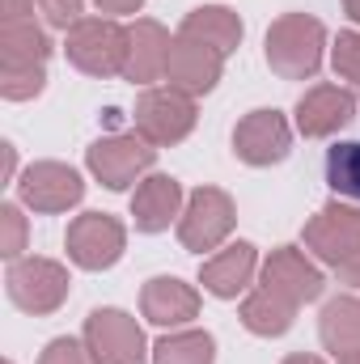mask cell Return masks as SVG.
I'll return each instance as SVG.
<instances>
[{
    "mask_svg": "<svg viewBox=\"0 0 360 364\" xmlns=\"http://www.w3.org/2000/svg\"><path fill=\"white\" fill-rule=\"evenodd\" d=\"M64 246H68V259H73L77 267H85V272H106V267H115V263L123 259V250H127V229H123L115 216H106V212H81V216L68 225Z\"/></svg>",
    "mask_w": 360,
    "mask_h": 364,
    "instance_id": "9",
    "label": "cell"
},
{
    "mask_svg": "<svg viewBox=\"0 0 360 364\" xmlns=\"http://www.w3.org/2000/svg\"><path fill=\"white\" fill-rule=\"evenodd\" d=\"M263 288L288 296L292 305H305V301H318V296H322L327 279H322V272L305 259V250L280 246V250H271V259L263 263Z\"/></svg>",
    "mask_w": 360,
    "mask_h": 364,
    "instance_id": "16",
    "label": "cell"
},
{
    "mask_svg": "<svg viewBox=\"0 0 360 364\" xmlns=\"http://www.w3.org/2000/svg\"><path fill=\"white\" fill-rule=\"evenodd\" d=\"M335 275H339V284H348V288H356V292H360V255H352L348 263H339Z\"/></svg>",
    "mask_w": 360,
    "mask_h": 364,
    "instance_id": "31",
    "label": "cell"
},
{
    "mask_svg": "<svg viewBox=\"0 0 360 364\" xmlns=\"http://www.w3.org/2000/svg\"><path fill=\"white\" fill-rule=\"evenodd\" d=\"M339 364H360V348H352V352H344V356H335Z\"/></svg>",
    "mask_w": 360,
    "mask_h": 364,
    "instance_id": "35",
    "label": "cell"
},
{
    "mask_svg": "<svg viewBox=\"0 0 360 364\" xmlns=\"http://www.w3.org/2000/svg\"><path fill=\"white\" fill-rule=\"evenodd\" d=\"M34 17V0H0V21H26Z\"/></svg>",
    "mask_w": 360,
    "mask_h": 364,
    "instance_id": "29",
    "label": "cell"
},
{
    "mask_svg": "<svg viewBox=\"0 0 360 364\" xmlns=\"http://www.w3.org/2000/svg\"><path fill=\"white\" fill-rule=\"evenodd\" d=\"M305 255H314L327 267L348 263L352 255H360V203L348 199H331L318 216L305 220Z\"/></svg>",
    "mask_w": 360,
    "mask_h": 364,
    "instance_id": "6",
    "label": "cell"
},
{
    "mask_svg": "<svg viewBox=\"0 0 360 364\" xmlns=\"http://www.w3.org/2000/svg\"><path fill=\"white\" fill-rule=\"evenodd\" d=\"M47 55L51 38L34 17L0 21V93L9 102L38 97L47 85Z\"/></svg>",
    "mask_w": 360,
    "mask_h": 364,
    "instance_id": "1",
    "label": "cell"
},
{
    "mask_svg": "<svg viewBox=\"0 0 360 364\" xmlns=\"http://www.w3.org/2000/svg\"><path fill=\"white\" fill-rule=\"evenodd\" d=\"M225 73V55L186 38V34H174L170 43V60H166V81L170 90L186 93V97H199V93H212L216 81Z\"/></svg>",
    "mask_w": 360,
    "mask_h": 364,
    "instance_id": "13",
    "label": "cell"
},
{
    "mask_svg": "<svg viewBox=\"0 0 360 364\" xmlns=\"http://www.w3.org/2000/svg\"><path fill=\"white\" fill-rule=\"evenodd\" d=\"M64 51L68 64L81 68L85 77H123V60H127V30L115 17H81L68 34H64Z\"/></svg>",
    "mask_w": 360,
    "mask_h": 364,
    "instance_id": "3",
    "label": "cell"
},
{
    "mask_svg": "<svg viewBox=\"0 0 360 364\" xmlns=\"http://www.w3.org/2000/svg\"><path fill=\"white\" fill-rule=\"evenodd\" d=\"M327 186L335 199L360 203V140H339L327 153Z\"/></svg>",
    "mask_w": 360,
    "mask_h": 364,
    "instance_id": "24",
    "label": "cell"
},
{
    "mask_svg": "<svg viewBox=\"0 0 360 364\" xmlns=\"http://www.w3.org/2000/svg\"><path fill=\"white\" fill-rule=\"evenodd\" d=\"M352 119H356V93L344 90V85H314V90L301 93V102H297V132L305 140L335 136Z\"/></svg>",
    "mask_w": 360,
    "mask_h": 364,
    "instance_id": "14",
    "label": "cell"
},
{
    "mask_svg": "<svg viewBox=\"0 0 360 364\" xmlns=\"http://www.w3.org/2000/svg\"><path fill=\"white\" fill-rule=\"evenodd\" d=\"M292 149V127L280 110H250L238 127H233V153L263 170V166H280Z\"/></svg>",
    "mask_w": 360,
    "mask_h": 364,
    "instance_id": "12",
    "label": "cell"
},
{
    "mask_svg": "<svg viewBox=\"0 0 360 364\" xmlns=\"http://www.w3.org/2000/svg\"><path fill=\"white\" fill-rule=\"evenodd\" d=\"M17 195H21L26 208H34L43 216H55V212H68V208L81 203L85 182H81V174L73 166H64V161H34L17 178Z\"/></svg>",
    "mask_w": 360,
    "mask_h": 364,
    "instance_id": "11",
    "label": "cell"
},
{
    "mask_svg": "<svg viewBox=\"0 0 360 364\" xmlns=\"http://www.w3.org/2000/svg\"><path fill=\"white\" fill-rule=\"evenodd\" d=\"M322 47L327 30L309 13H284L268 30V64L284 81H309L322 68Z\"/></svg>",
    "mask_w": 360,
    "mask_h": 364,
    "instance_id": "2",
    "label": "cell"
},
{
    "mask_svg": "<svg viewBox=\"0 0 360 364\" xmlns=\"http://www.w3.org/2000/svg\"><path fill=\"white\" fill-rule=\"evenodd\" d=\"M4 149V182H13V170H17V153H13V144H0Z\"/></svg>",
    "mask_w": 360,
    "mask_h": 364,
    "instance_id": "32",
    "label": "cell"
},
{
    "mask_svg": "<svg viewBox=\"0 0 360 364\" xmlns=\"http://www.w3.org/2000/svg\"><path fill=\"white\" fill-rule=\"evenodd\" d=\"M38 364H97V360H93V352L85 348V339H81V343H77V339H51V343L43 348Z\"/></svg>",
    "mask_w": 360,
    "mask_h": 364,
    "instance_id": "28",
    "label": "cell"
},
{
    "mask_svg": "<svg viewBox=\"0 0 360 364\" xmlns=\"http://www.w3.org/2000/svg\"><path fill=\"white\" fill-rule=\"evenodd\" d=\"M255 272H259V250H255L250 242H233V246L216 250V255L199 267V284H203L212 296L233 301V296H242V292L250 288Z\"/></svg>",
    "mask_w": 360,
    "mask_h": 364,
    "instance_id": "17",
    "label": "cell"
},
{
    "mask_svg": "<svg viewBox=\"0 0 360 364\" xmlns=\"http://www.w3.org/2000/svg\"><path fill=\"white\" fill-rule=\"evenodd\" d=\"M140 314L153 326H186L191 318H199V292L174 275H157L140 292Z\"/></svg>",
    "mask_w": 360,
    "mask_h": 364,
    "instance_id": "19",
    "label": "cell"
},
{
    "mask_svg": "<svg viewBox=\"0 0 360 364\" xmlns=\"http://www.w3.org/2000/svg\"><path fill=\"white\" fill-rule=\"evenodd\" d=\"M195 127V97H186L179 90H144L136 102V132L157 144V149H170L191 136Z\"/></svg>",
    "mask_w": 360,
    "mask_h": 364,
    "instance_id": "10",
    "label": "cell"
},
{
    "mask_svg": "<svg viewBox=\"0 0 360 364\" xmlns=\"http://www.w3.org/2000/svg\"><path fill=\"white\" fill-rule=\"evenodd\" d=\"M284 364H327V360H318V356H305V352H297V356H288Z\"/></svg>",
    "mask_w": 360,
    "mask_h": 364,
    "instance_id": "33",
    "label": "cell"
},
{
    "mask_svg": "<svg viewBox=\"0 0 360 364\" xmlns=\"http://www.w3.org/2000/svg\"><path fill=\"white\" fill-rule=\"evenodd\" d=\"M93 4H97V13H106V17H123V13H140L144 0H93Z\"/></svg>",
    "mask_w": 360,
    "mask_h": 364,
    "instance_id": "30",
    "label": "cell"
},
{
    "mask_svg": "<svg viewBox=\"0 0 360 364\" xmlns=\"http://www.w3.org/2000/svg\"><path fill=\"white\" fill-rule=\"evenodd\" d=\"M179 34L203 43V47H212V51H221V55H229V51L242 47V34L246 30H242V17L229 4H199V9H191L182 17Z\"/></svg>",
    "mask_w": 360,
    "mask_h": 364,
    "instance_id": "20",
    "label": "cell"
},
{
    "mask_svg": "<svg viewBox=\"0 0 360 364\" xmlns=\"http://www.w3.org/2000/svg\"><path fill=\"white\" fill-rule=\"evenodd\" d=\"M182 216V182L170 174H149L140 178L132 195V220L140 233H166L170 220Z\"/></svg>",
    "mask_w": 360,
    "mask_h": 364,
    "instance_id": "18",
    "label": "cell"
},
{
    "mask_svg": "<svg viewBox=\"0 0 360 364\" xmlns=\"http://www.w3.org/2000/svg\"><path fill=\"white\" fill-rule=\"evenodd\" d=\"M153 364H216V339L208 331H174L153 343Z\"/></svg>",
    "mask_w": 360,
    "mask_h": 364,
    "instance_id": "23",
    "label": "cell"
},
{
    "mask_svg": "<svg viewBox=\"0 0 360 364\" xmlns=\"http://www.w3.org/2000/svg\"><path fill=\"white\" fill-rule=\"evenodd\" d=\"M297 309L301 305H292L288 296H280V292H271V288H255V292H246V301H242V326L250 331V335H263V339H275V335H284L292 322H297Z\"/></svg>",
    "mask_w": 360,
    "mask_h": 364,
    "instance_id": "21",
    "label": "cell"
},
{
    "mask_svg": "<svg viewBox=\"0 0 360 364\" xmlns=\"http://www.w3.org/2000/svg\"><path fill=\"white\" fill-rule=\"evenodd\" d=\"M85 348L97 364H144L153 352L140 322L123 309H93L85 318Z\"/></svg>",
    "mask_w": 360,
    "mask_h": 364,
    "instance_id": "8",
    "label": "cell"
},
{
    "mask_svg": "<svg viewBox=\"0 0 360 364\" xmlns=\"http://www.w3.org/2000/svg\"><path fill=\"white\" fill-rule=\"evenodd\" d=\"M157 161V144H149L140 132H115L85 149V166L106 191H127L140 174H149Z\"/></svg>",
    "mask_w": 360,
    "mask_h": 364,
    "instance_id": "5",
    "label": "cell"
},
{
    "mask_svg": "<svg viewBox=\"0 0 360 364\" xmlns=\"http://www.w3.org/2000/svg\"><path fill=\"white\" fill-rule=\"evenodd\" d=\"M233 225H238L233 199L221 186H199V191H191V199L179 216V242L186 250L203 255V250H216L233 233Z\"/></svg>",
    "mask_w": 360,
    "mask_h": 364,
    "instance_id": "7",
    "label": "cell"
},
{
    "mask_svg": "<svg viewBox=\"0 0 360 364\" xmlns=\"http://www.w3.org/2000/svg\"><path fill=\"white\" fill-rule=\"evenodd\" d=\"M34 13H43V21L47 26H55V30H73L77 21H81V13H85V0H34Z\"/></svg>",
    "mask_w": 360,
    "mask_h": 364,
    "instance_id": "27",
    "label": "cell"
},
{
    "mask_svg": "<svg viewBox=\"0 0 360 364\" xmlns=\"http://www.w3.org/2000/svg\"><path fill=\"white\" fill-rule=\"evenodd\" d=\"M331 64H335V73H339L344 81H352V85L360 90V34L356 30H344V34L335 38Z\"/></svg>",
    "mask_w": 360,
    "mask_h": 364,
    "instance_id": "26",
    "label": "cell"
},
{
    "mask_svg": "<svg viewBox=\"0 0 360 364\" xmlns=\"http://www.w3.org/2000/svg\"><path fill=\"white\" fill-rule=\"evenodd\" d=\"M344 13H348L352 21H360V0H344Z\"/></svg>",
    "mask_w": 360,
    "mask_h": 364,
    "instance_id": "34",
    "label": "cell"
},
{
    "mask_svg": "<svg viewBox=\"0 0 360 364\" xmlns=\"http://www.w3.org/2000/svg\"><path fill=\"white\" fill-rule=\"evenodd\" d=\"M318 339L331 356L360 348V296H335L318 318Z\"/></svg>",
    "mask_w": 360,
    "mask_h": 364,
    "instance_id": "22",
    "label": "cell"
},
{
    "mask_svg": "<svg viewBox=\"0 0 360 364\" xmlns=\"http://www.w3.org/2000/svg\"><path fill=\"white\" fill-rule=\"evenodd\" d=\"M21 250H26V216L17 203H4L0 208V255L13 263L21 259Z\"/></svg>",
    "mask_w": 360,
    "mask_h": 364,
    "instance_id": "25",
    "label": "cell"
},
{
    "mask_svg": "<svg viewBox=\"0 0 360 364\" xmlns=\"http://www.w3.org/2000/svg\"><path fill=\"white\" fill-rule=\"evenodd\" d=\"M4 288H9V301H13L21 314L43 318V314H55V309L68 301L73 279H68V267H64V263L30 255V259H13V263H9Z\"/></svg>",
    "mask_w": 360,
    "mask_h": 364,
    "instance_id": "4",
    "label": "cell"
},
{
    "mask_svg": "<svg viewBox=\"0 0 360 364\" xmlns=\"http://www.w3.org/2000/svg\"><path fill=\"white\" fill-rule=\"evenodd\" d=\"M170 30L153 17H140L127 26V60H123V81L132 85H153L166 81V60H170Z\"/></svg>",
    "mask_w": 360,
    "mask_h": 364,
    "instance_id": "15",
    "label": "cell"
}]
</instances>
